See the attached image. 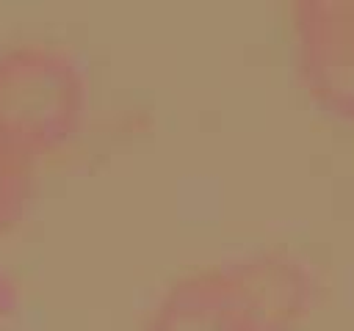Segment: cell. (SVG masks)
Masks as SVG:
<instances>
[{"mask_svg": "<svg viewBox=\"0 0 354 331\" xmlns=\"http://www.w3.org/2000/svg\"><path fill=\"white\" fill-rule=\"evenodd\" d=\"M315 262L290 245H254L174 273L138 331H296L321 298Z\"/></svg>", "mask_w": 354, "mask_h": 331, "instance_id": "6da1fadb", "label": "cell"}, {"mask_svg": "<svg viewBox=\"0 0 354 331\" xmlns=\"http://www.w3.org/2000/svg\"><path fill=\"white\" fill-rule=\"evenodd\" d=\"M91 77L80 52L47 33L0 39V138L41 157L86 124Z\"/></svg>", "mask_w": 354, "mask_h": 331, "instance_id": "7a4b0ae2", "label": "cell"}, {"mask_svg": "<svg viewBox=\"0 0 354 331\" xmlns=\"http://www.w3.org/2000/svg\"><path fill=\"white\" fill-rule=\"evenodd\" d=\"M293 69L329 116L354 121V0H293Z\"/></svg>", "mask_w": 354, "mask_h": 331, "instance_id": "3957f363", "label": "cell"}, {"mask_svg": "<svg viewBox=\"0 0 354 331\" xmlns=\"http://www.w3.org/2000/svg\"><path fill=\"white\" fill-rule=\"evenodd\" d=\"M39 157L0 138V234L14 229L36 193Z\"/></svg>", "mask_w": 354, "mask_h": 331, "instance_id": "277c9868", "label": "cell"}, {"mask_svg": "<svg viewBox=\"0 0 354 331\" xmlns=\"http://www.w3.org/2000/svg\"><path fill=\"white\" fill-rule=\"evenodd\" d=\"M19 295H22L19 279L0 265V317H8L19 306Z\"/></svg>", "mask_w": 354, "mask_h": 331, "instance_id": "5b68a950", "label": "cell"}]
</instances>
